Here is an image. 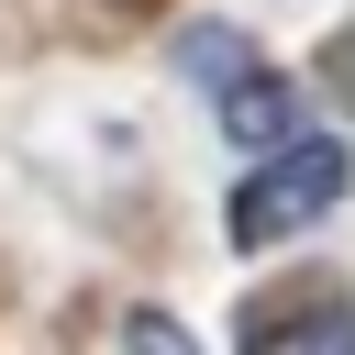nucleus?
<instances>
[{
	"label": "nucleus",
	"instance_id": "7ed1b4c3",
	"mask_svg": "<svg viewBox=\"0 0 355 355\" xmlns=\"http://www.w3.org/2000/svg\"><path fill=\"white\" fill-rule=\"evenodd\" d=\"M122 344H133V355H200V344H189L166 311H133V333H122Z\"/></svg>",
	"mask_w": 355,
	"mask_h": 355
},
{
	"label": "nucleus",
	"instance_id": "f257e3e1",
	"mask_svg": "<svg viewBox=\"0 0 355 355\" xmlns=\"http://www.w3.org/2000/svg\"><path fill=\"white\" fill-rule=\"evenodd\" d=\"M333 200H344V144L333 133H277V144H255V178L233 189V244H288Z\"/></svg>",
	"mask_w": 355,
	"mask_h": 355
},
{
	"label": "nucleus",
	"instance_id": "f03ea898",
	"mask_svg": "<svg viewBox=\"0 0 355 355\" xmlns=\"http://www.w3.org/2000/svg\"><path fill=\"white\" fill-rule=\"evenodd\" d=\"M244 344H255V355H355V322H344V288H300V300H255V311H244Z\"/></svg>",
	"mask_w": 355,
	"mask_h": 355
}]
</instances>
